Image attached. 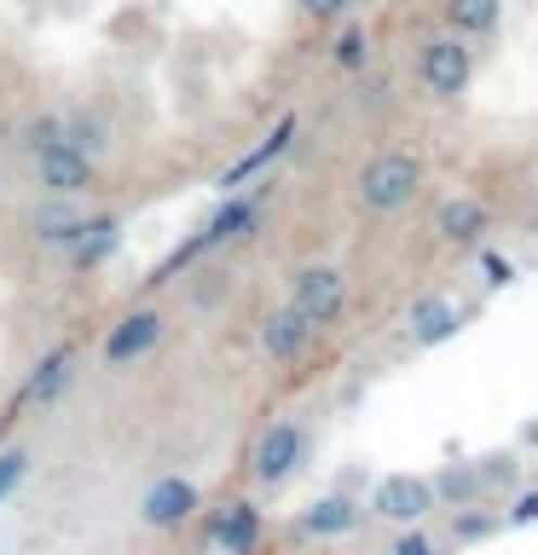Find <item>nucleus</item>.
Masks as SVG:
<instances>
[{"label": "nucleus", "instance_id": "1", "mask_svg": "<svg viewBox=\"0 0 538 555\" xmlns=\"http://www.w3.org/2000/svg\"><path fill=\"white\" fill-rule=\"evenodd\" d=\"M428 180V168H423V156L406 151V145H388V151H376L371 163L359 168V203L371 208V215H399V208H411L417 203V191H423Z\"/></svg>", "mask_w": 538, "mask_h": 555}, {"label": "nucleus", "instance_id": "2", "mask_svg": "<svg viewBox=\"0 0 538 555\" xmlns=\"http://www.w3.org/2000/svg\"><path fill=\"white\" fill-rule=\"evenodd\" d=\"M417 81H423L428 99L458 104L469 87H475V47L458 29H428L417 41Z\"/></svg>", "mask_w": 538, "mask_h": 555}, {"label": "nucleus", "instance_id": "3", "mask_svg": "<svg viewBox=\"0 0 538 555\" xmlns=\"http://www.w3.org/2000/svg\"><path fill=\"white\" fill-rule=\"evenodd\" d=\"M290 301L307 312L319 330H336L347 319V301H354V289H347V272L330 267V260H312V267L290 272Z\"/></svg>", "mask_w": 538, "mask_h": 555}, {"label": "nucleus", "instance_id": "4", "mask_svg": "<svg viewBox=\"0 0 538 555\" xmlns=\"http://www.w3.org/2000/svg\"><path fill=\"white\" fill-rule=\"evenodd\" d=\"M364 509L376 520H388V527H423V520L440 509V492H434V480L394 468V475H382L371 486V503H364Z\"/></svg>", "mask_w": 538, "mask_h": 555}, {"label": "nucleus", "instance_id": "5", "mask_svg": "<svg viewBox=\"0 0 538 555\" xmlns=\"http://www.w3.org/2000/svg\"><path fill=\"white\" fill-rule=\"evenodd\" d=\"M302 457H307V428L284 416V423L260 428V440L249 451V480L260 486V492H278V486L302 468Z\"/></svg>", "mask_w": 538, "mask_h": 555}, {"label": "nucleus", "instance_id": "6", "mask_svg": "<svg viewBox=\"0 0 538 555\" xmlns=\"http://www.w3.org/2000/svg\"><path fill=\"white\" fill-rule=\"evenodd\" d=\"M35 185L47 191V197H81V191L99 185V156L81 151L76 139H52V145L35 156Z\"/></svg>", "mask_w": 538, "mask_h": 555}, {"label": "nucleus", "instance_id": "7", "mask_svg": "<svg viewBox=\"0 0 538 555\" xmlns=\"http://www.w3.org/2000/svg\"><path fill=\"white\" fill-rule=\"evenodd\" d=\"M260 225V203L255 197H220V208L208 215L203 225H197V237L185 243L180 255H174V267H185V260H197V255H215V249H226V243H238V237H249Z\"/></svg>", "mask_w": 538, "mask_h": 555}, {"label": "nucleus", "instance_id": "8", "mask_svg": "<svg viewBox=\"0 0 538 555\" xmlns=\"http://www.w3.org/2000/svg\"><path fill=\"white\" fill-rule=\"evenodd\" d=\"M163 330H168L163 307H128L111 324V336H104V364H111V371H128V364H139L145 353L163 347Z\"/></svg>", "mask_w": 538, "mask_h": 555}, {"label": "nucleus", "instance_id": "9", "mask_svg": "<svg viewBox=\"0 0 538 555\" xmlns=\"http://www.w3.org/2000/svg\"><path fill=\"white\" fill-rule=\"evenodd\" d=\"M197 509H203V492H197V480H185V475H156L145 486V498H139V520H145L151 532H180Z\"/></svg>", "mask_w": 538, "mask_h": 555}, {"label": "nucleus", "instance_id": "10", "mask_svg": "<svg viewBox=\"0 0 538 555\" xmlns=\"http://www.w3.org/2000/svg\"><path fill=\"white\" fill-rule=\"evenodd\" d=\"M260 527H267L260 503L255 498H232V503H220V509L203 520V544L215 555H249L260 544Z\"/></svg>", "mask_w": 538, "mask_h": 555}, {"label": "nucleus", "instance_id": "11", "mask_svg": "<svg viewBox=\"0 0 538 555\" xmlns=\"http://www.w3.org/2000/svg\"><path fill=\"white\" fill-rule=\"evenodd\" d=\"M312 336H319V324H312L295 301L272 307L267 319H260V353H267L272 364H302L312 353Z\"/></svg>", "mask_w": 538, "mask_h": 555}, {"label": "nucleus", "instance_id": "12", "mask_svg": "<svg viewBox=\"0 0 538 555\" xmlns=\"http://www.w3.org/2000/svg\"><path fill=\"white\" fill-rule=\"evenodd\" d=\"M371 515V509H359L347 492H324V498H312L302 515L290 520L295 538H312V544H330V538H347V532H359V520Z\"/></svg>", "mask_w": 538, "mask_h": 555}, {"label": "nucleus", "instance_id": "13", "mask_svg": "<svg viewBox=\"0 0 538 555\" xmlns=\"http://www.w3.org/2000/svg\"><path fill=\"white\" fill-rule=\"evenodd\" d=\"M295 133H302V121H295V116H278V128H272L267 139H260V145L243 151L238 163H232V168H226L220 180H215V191H220V197H232V191H243V185L255 180V173H267V168L278 163V156H284V151L295 145Z\"/></svg>", "mask_w": 538, "mask_h": 555}, {"label": "nucleus", "instance_id": "14", "mask_svg": "<svg viewBox=\"0 0 538 555\" xmlns=\"http://www.w3.org/2000/svg\"><path fill=\"white\" fill-rule=\"evenodd\" d=\"M486 232H492V208L481 197H446L434 208V237L451 243V249H481Z\"/></svg>", "mask_w": 538, "mask_h": 555}, {"label": "nucleus", "instance_id": "15", "mask_svg": "<svg viewBox=\"0 0 538 555\" xmlns=\"http://www.w3.org/2000/svg\"><path fill=\"white\" fill-rule=\"evenodd\" d=\"M406 324H411V341L417 347H440V341H451L469 324V312L451 301L446 289H428V295H417V307H411Z\"/></svg>", "mask_w": 538, "mask_h": 555}, {"label": "nucleus", "instance_id": "16", "mask_svg": "<svg viewBox=\"0 0 538 555\" xmlns=\"http://www.w3.org/2000/svg\"><path fill=\"white\" fill-rule=\"evenodd\" d=\"M69 388H76V353H69V347H52V353L29 371L24 388H17L12 411H17V405H59Z\"/></svg>", "mask_w": 538, "mask_h": 555}, {"label": "nucleus", "instance_id": "17", "mask_svg": "<svg viewBox=\"0 0 538 555\" xmlns=\"http://www.w3.org/2000/svg\"><path fill=\"white\" fill-rule=\"evenodd\" d=\"M87 220H93V215H81V203L76 197H47L41 208H35V237H41L47 243V249H69V243H76L81 232H87Z\"/></svg>", "mask_w": 538, "mask_h": 555}, {"label": "nucleus", "instance_id": "18", "mask_svg": "<svg viewBox=\"0 0 538 555\" xmlns=\"http://www.w3.org/2000/svg\"><path fill=\"white\" fill-rule=\"evenodd\" d=\"M121 249V220L116 215H99V220H87V232L69 243V267L76 272H93V267H104V260H111Z\"/></svg>", "mask_w": 538, "mask_h": 555}, {"label": "nucleus", "instance_id": "19", "mask_svg": "<svg viewBox=\"0 0 538 555\" xmlns=\"http://www.w3.org/2000/svg\"><path fill=\"white\" fill-rule=\"evenodd\" d=\"M440 12H446V29L469 35V41H492L503 24V0H440Z\"/></svg>", "mask_w": 538, "mask_h": 555}, {"label": "nucleus", "instance_id": "20", "mask_svg": "<svg viewBox=\"0 0 538 555\" xmlns=\"http://www.w3.org/2000/svg\"><path fill=\"white\" fill-rule=\"evenodd\" d=\"M330 64H336L342 76H359V69L371 64V29L354 24V17H347V24H336V41H330Z\"/></svg>", "mask_w": 538, "mask_h": 555}, {"label": "nucleus", "instance_id": "21", "mask_svg": "<svg viewBox=\"0 0 538 555\" xmlns=\"http://www.w3.org/2000/svg\"><path fill=\"white\" fill-rule=\"evenodd\" d=\"M434 492H440L446 509H463V503H481L486 480H481L475 463H451V468H440V475H434Z\"/></svg>", "mask_w": 538, "mask_h": 555}, {"label": "nucleus", "instance_id": "22", "mask_svg": "<svg viewBox=\"0 0 538 555\" xmlns=\"http://www.w3.org/2000/svg\"><path fill=\"white\" fill-rule=\"evenodd\" d=\"M498 527H510V515H492L486 503H463V509L451 515V538H458V544H475V538L486 544Z\"/></svg>", "mask_w": 538, "mask_h": 555}, {"label": "nucleus", "instance_id": "23", "mask_svg": "<svg viewBox=\"0 0 538 555\" xmlns=\"http://www.w3.org/2000/svg\"><path fill=\"white\" fill-rule=\"evenodd\" d=\"M64 133L76 139L81 151H93V156L111 151V128H104V121H99L93 111H64Z\"/></svg>", "mask_w": 538, "mask_h": 555}, {"label": "nucleus", "instance_id": "24", "mask_svg": "<svg viewBox=\"0 0 538 555\" xmlns=\"http://www.w3.org/2000/svg\"><path fill=\"white\" fill-rule=\"evenodd\" d=\"M52 139H64V116H35V121H24V128H17V145H24L29 156H41L47 145H52Z\"/></svg>", "mask_w": 538, "mask_h": 555}, {"label": "nucleus", "instance_id": "25", "mask_svg": "<svg viewBox=\"0 0 538 555\" xmlns=\"http://www.w3.org/2000/svg\"><path fill=\"white\" fill-rule=\"evenodd\" d=\"M29 480V451L24 446H0V503Z\"/></svg>", "mask_w": 538, "mask_h": 555}, {"label": "nucleus", "instance_id": "26", "mask_svg": "<svg viewBox=\"0 0 538 555\" xmlns=\"http://www.w3.org/2000/svg\"><path fill=\"white\" fill-rule=\"evenodd\" d=\"M295 12L307 17V24H324V29H336L354 17V0H295Z\"/></svg>", "mask_w": 538, "mask_h": 555}, {"label": "nucleus", "instance_id": "27", "mask_svg": "<svg viewBox=\"0 0 538 555\" xmlns=\"http://www.w3.org/2000/svg\"><path fill=\"white\" fill-rule=\"evenodd\" d=\"M388 555H440V544H434L428 527H399V538L388 544Z\"/></svg>", "mask_w": 538, "mask_h": 555}, {"label": "nucleus", "instance_id": "28", "mask_svg": "<svg viewBox=\"0 0 538 555\" xmlns=\"http://www.w3.org/2000/svg\"><path fill=\"white\" fill-rule=\"evenodd\" d=\"M481 278H486V289H510L515 284V267L498 249H486V243H481Z\"/></svg>", "mask_w": 538, "mask_h": 555}, {"label": "nucleus", "instance_id": "29", "mask_svg": "<svg viewBox=\"0 0 538 555\" xmlns=\"http://www.w3.org/2000/svg\"><path fill=\"white\" fill-rule=\"evenodd\" d=\"M475 468H481V480H486V486H515V475H521L510 451H492V457H481Z\"/></svg>", "mask_w": 538, "mask_h": 555}, {"label": "nucleus", "instance_id": "30", "mask_svg": "<svg viewBox=\"0 0 538 555\" xmlns=\"http://www.w3.org/2000/svg\"><path fill=\"white\" fill-rule=\"evenodd\" d=\"M510 527H538V492L527 486V492H515L510 503Z\"/></svg>", "mask_w": 538, "mask_h": 555}, {"label": "nucleus", "instance_id": "31", "mask_svg": "<svg viewBox=\"0 0 538 555\" xmlns=\"http://www.w3.org/2000/svg\"><path fill=\"white\" fill-rule=\"evenodd\" d=\"M0 185H7V180H0Z\"/></svg>", "mask_w": 538, "mask_h": 555}]
</instances>
